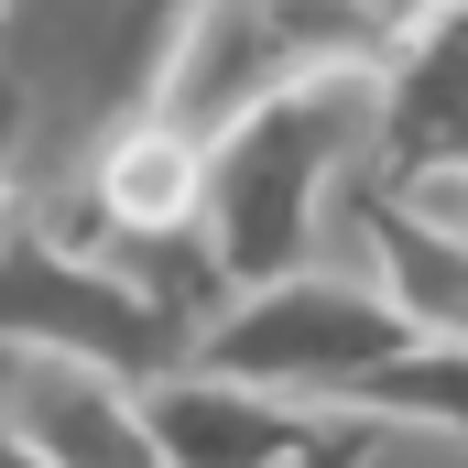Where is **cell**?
Segmentation results:
<instances>
[{"label":"cell","mask_w":468,"mask_h":468,"mask_svg":"<svg viewBox=\"0 0 468 468\" xmlns=\"http://www.w3.org/2000/svg\"><path fill=\"white\" fill-rule=\"evenodd\" d=\"M153 414V447L164 458H218V468H272V458H316V403L294 392H261L218 359H186L142 392Z\"/></svg>","instance_id":"cell-6"},{"label":"cell","mask_w":468,"mask_h":468,"mask_svg":"<svg viewBox=\"0 0 468 468\" xmlns=\"http://www.w3.org/2000/svg\"><path fill=\"white\" fill-rule=\"evenodd\" d=\"M186 0H0V218L88 186L164 99Z\"/></svg>","instance_id":"cell-1"},{"label":"cell","mask_w":468,"mask_h":468,"mask_svg":"<svg viewBox=\"0 0 468 468\" xmlns=\"http://www.w3.org/2000/svg\"><path fill=\"white\" fill-rule=\"evenodd\" d=\"M0 458H22V468H142L164 447H153V414H142L131 370L22 349L11 392H0Z\"/></svg>","instance_id":"cell-5"},{"label":"cell","mask_w":468,"mask_h":468,"mask_svg":"<svg viewBox=\"0 0 468 468\" xmlns=\"http://www.w3.org/2000/svg\"><path fill=\"white\" fill-rule=\"evenodd\" d=\"M468 0H370V22H381V33H392V44H403V55H414V44H425V33H447V22H458Z\"/></svg>","instance_id":"cell-7"},{"label":"cell","mask_w":468,"mask_h":468,"mask_svg":"<svg viewBox=\"0 0 468 468\" xmlns=\"http://www.w3.org/2000/svg\"><path fill=\"white\" fill-rule=\"evenodd\" d=\"M0 338L11 349H66V359H110L131 370L142 392L164 381V370H186L197 338L120 272L99 239L55 229L44 207H22L11 229H0Z\"/></svg>","instance_id":"cell-3"},{"label":"cell","mask_w":468,"mask_h":468,"mask_svg":"<svg viewBox=\"0 0 468 468\" xmlns=\"http://www.w3.org/2000/svg\"><path fill=\"white\" fill-rule=\"evenodd\" d=\"M381 110H392V66H316L207 142V239L239 283L316 261L338 186L381 164Z\"/></svg>","instance_id":"cell-2"},{"label":"cell","mask_w":468,"mask_h":468,"mask_svg":"<svg viewBox=\"0 0 468 468\" xmlns=\"http://www.w3.org/2000/svg\"><path fill=\"white\" fill-rule=\"evenodd\" d=\"M403 338H414V327H403V305H392L381 283H359L338 261H294V272H272V283H239L197 359H218L239 381H261V392L327 403V392H359Z\"/></svg>","instance_id":"cell-4"}]
</instances>
